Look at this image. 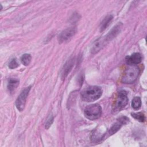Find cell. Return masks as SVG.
<instances>
[{
    "label": "cell",
    "mask_w": 147,
    "mask_h": 147,
    "mask_svg": "<svg viewBox=\"0 0 147 147\" xmlns=\"http://www.w3.org/2000/svg\"><path fill=\"white\" fill-rule=\"evenodd\" d=\"M107 40L105 36L102 37H100L97 40H96L92 45L91 48V53L92 54H95L100 51L108 43L109 41Z\"/></svg>",
    "instance_id": "cell-8"
},
{
    "label": "cell",
    "mask_w": 147,
    "mask_h": 147,
    "mask_svg": "<svg viewBox=\"0 0 147 147\" xmlns=\"http://www.w3.org/2000/svg\"><path fill=\"white\" fill-rule=\"evenodd\" d=\"M113 17L112 15L107 16L101 22L100 24V31L102 32L105 30L110 25L111 21H112Z\"/></svg>",
    "instance_id": "cell-11"
},
{
    "label": "cell",
    "mask_w": 147,
    "mask_h": 147,
    "mask_svg": "<svg viewBox=\"0 0 147 147\" xmlns=\"http://www.w3.org/2000/svg\"><path fill=\"white\" fill-rule=\"evenodd\" d=\"M19 84V80L16 79L10 78L8 80L7 88L10 92H13Z\"/></svg>",
    "instance_id": "cell-12"
},
{
    "label": "cell",
    "mask_w": 147,
    "mask_h": 147,
    "mask_svg": "<svg viewBox=\"0 0 147 147\" xmlns=\"http://www.w3.org/2000/svg\"><path fill=\"white\" fill-rule=\"evenodd\" d=\"M129 122V119L125 116H122L120 117L118 119V121L114 123L112 127L110 128V129L109 131V134L110 136H111L115 133H117L121 127V126L123 125H126Z\"/></svg>",
    "instance_id": "cell-7"
},
{
    "label": "cell",
    "mask_w": 147,
    "mask_h": 147,
    "mask_svg": "<svg viewBox=\"0 0 147 147\" xmlns=\"http://www.w3.org/2000/svg\"><path fill=\"white\" fill-rule=\"evenodd\" d=\"M131 106L134 110H138L141 106V100L138 96L134 97L131 102Z\"/></svg>",
    "instance_id": "cell-13"
},
{
    "label": "cell",
    "mask_w": 147,
    "mask_h": 147,
    "mask_svg": "<svg viewBox=\"0 0 147 147\" xmlns=\"http://www.w3.org/2000/svg\"><path fill=\"white\" fill-rule=\"evenodd\" d=\"M127 93L125 90L119 91L115 99V101L112 106L113 113H117L123 109L128 103Z\"/></svg>",
    "instance_id": "cell-2"
},
{
    "label": "cell",
    "mask_w": 147,
    "mask_h": 147,
    "mask_svg": "<svg viewBox=\"0 0 147 147\" xmlns=\"http://www.w3.org/2000/svg\"><path fill=\"white\" fill-rule=\"evenodd\" d=\"M139 73L140 69L137 67L130 65L125 70L121 78V82L125 84L133 83L137 80Z\"/></svg>",
    "instance_id": "cell-3"
},
{
    "label": "cell",
    "mask_w": 147,
    "mask_h": 147,
    "mask_svg": "<svg viewBox=\"0 0 147 147\" xmlns=\"http://www.w3.org/2000/svg\"><path fill=\"white\" fill-rule=\"evenodd\" d=\"M53 121V116L52 115H50L48 117V119H47V121L45 122V128L47 129L49 128V127L52 124Z\"/></svg>",
    "instance_id": "cell-17"
},
{
    "label": "cell",
    "mask_w": 147,
    "mask_h": 147,
    "mask_svg": "<svg viewBox=\"0 0 147 147\" xmlns=\"http://www.w3.org/2000/svg\"><path fill=\"white\" fill-rule=\"evenodd\" d=\"M85 117L90 120L98 119L102 114V108L97 103L90 105L86 107L84 111Z\"/></svg>",
    "instance_id": "cell-4"
},
{
    "label": "cell",
    "mask_w": 147,
    "mask_h": 147,
    "mask_svg": "<svg viewBox=\"0 0 147 147\" xmlns=\"http://www.w3.org/2000/svg\"><path fill=\"white\" fill-rule=\"evenodd\" d=\"M126 63L129 65H137L142 61V56L139 53H134L130 56H127L125 58Z\"/></svg>",
    "instance_id": "cell-9"
},
{
    "label": "cell",
    "mask_w": 147,
    "mask_h": 147,
    "mask_svg": "<svg viewBox=\"0 0 147 147\" xmlns=\"http://www.w3.org/2000/svg\"><path fill=\"white\" fill-rule=\"evenodd\" d=\"M30 88H31V86H29L25 88L21 92V93L20 94V95L18 96V97L16 100V107L20 111H22L25 108L26 98L28 97V95Z\"/></svg>",
    "instance_id": "cell-5"
},
{
    "label": "cell",
    "mask_w": 147,
    "mask_h": 147,
    "mask_svg": "<svg viewBox=\"0 0 147 147\" xmlns=\"http://www.w3.org/2000/svg\"><path fill=\"white\" fill-rule=\"evenodd\" d=\"M74 59H69L67 61V62L64 64V67L62 69L61 72V78L62 79L65 78L67 75L68 74V73L70 72L71 70L73 65H74Z\"/></svg>",
    "instance_id": "cell-10"
},
{
    "label": "cell",
    "mask_w": 147,
    "mask_h": 147,
    "mask_svg": "<svg viewBox=\"0 0 147 147\" xmlns=\"http://www.w3.org/2000/svg\"><path fill=\"white\" fill-rule=\"evenodd\" d=\"M131 115L134 119H136V120H137V121H140L141 122H144L145 121V115L141 112H139V113H131Z\"/></svg>",
    "instance_id": "cell-15"
},
{
    "label": "cell",
    "mask_w": 147,
    "mask_h": 147,
    "mask_svg": "<svg viewBox=\"0 0 147 147\" xmlns=\"http://www.w3.org/2000/svg\"><path fill=\"white\" fill-rule=\"evenodd\" d=\"M8 66H9V68L14 69V68H16L18 67L19 66V64L17 62L16 59L14 58V59H11V60L9 62Z\"/></svg>",
    "instance_id": "cell-16"
},
{
    "label": "cell",
    "mask_w": 147,
    "mask_h": 147,
    "mask_svg": "<svg viewBox=\"0 0 147 147\" xmlns=\"http://www.w3.org/2000/svg\"><path fill=\"white\" fill-rule=\"evenodd\" d=\"M76 30L75 28H68L62 32H61L58 36L57 39L59 43H63L69 40L76 33Z\"/></svg>",
    "instance_id": "cell-6"
},
{
    "label": "cell",
    "mask_w": 147,
    "mask_h": 147,
    "mask_svg": "<svg viewBox=\"0 0 147 147\" xmlns=\"http://www.w3.org/2000/svg\"><path fill=\"white\" fill-rule=\"evenodd\" d=\"M31 60H32L31 55L27 53L24 54L21 57V63L25 66L28 65L30 63Z\"/></svg>",
    "instance_id": "cell-14"
},
{
    "label": "cell",
    "mask_w": 147,
    "mask_h": 147,
    "mask_svg": "<svg viewBox=\"0 0 147 147\" xmlns=\"http://www.w3.org/2000/svg\"><path fill=\"white\" fill-rule=\"evenodd\" d=\"M102 94V90L99 86H92L83 90L80 92L82 99L84 102H93L98 99Z\"/></svg>",
    "instance_id": "cell-1"
}]
</instances>
